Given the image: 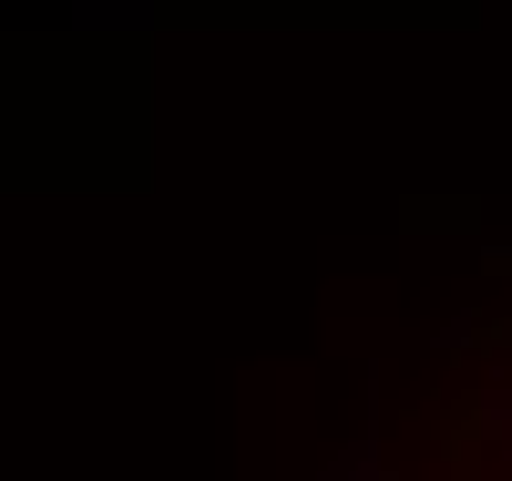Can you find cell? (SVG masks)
Masks as SVG:
<instances>
[{"label":"cell","instance_id":"6da1fadb","mask_svg":"<svg viewBox=\"0 0 512 481\" xmlns=\"http://www.w3.org/2000/svg\"><path fill=\"white\" fill-rule=\"evenodd\" d=\"M441 481H512V338H502V359L482 369V389L451 410Z\"/></svg>","mask_w":512,"mask_h":481}]
</instances>
